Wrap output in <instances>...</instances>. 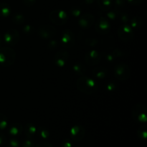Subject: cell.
<instances>
[{
	"label": "cell",
	"instance_id": "obj_1",
	"mask_svg": "<svg viewBox=\"0 0 147 147\" xmlns=\"http://www.w3.org/2000/svg\"><path fill=\"white\" fill-rule=\"evenodd\" d=\"M15 54L11 49L4 47L0 49V63L5 66L10 65L14 63Z\"/></svg>",
	"mask_w": 147,
	"mask_h": 147
},
{
	"label": "cell",
	"instance_id": "obj_2",
	"mask_svg": "<svg viewBox=\"0 0 147 147\" xmlns=\"http://www.w3.org/2000/svg\"><path fill=\"white\" fill-rule=\"evenodd\" d=\"M78 87L83 93H92L96 90V83L91 79L83 78L78 81Z\"/></svg>",
	"mask_w": 147,
	"mask_h": 147
},
{
	"label": "cell",
	"instance_id": "obj_3",
	"mask_svg": "<svg viewBox=\"0 0 147 147\" xmlns=\"http://www.w3.org/2000/svg\"><path fill=\"white\" fill-rule=\"evenodd\" d=\"M50 17L53 22H54L56 24H58V25H60V24H63L66 22L67 15L64 11L56 10V11H53L50 14Z\"/></svg>",
	"mask_w": 147,
	"mask_h": 147
},
{
	"label": "cell",
	"instance_id": "obj_4",
	"mask_svg": "<svg viewBox=\"0 0 147 147\" xmlns=\"http://www.w3.org/2000/svg\"><path fill=\"white\" fill-rule=\"evenodd\" d=\"M115 76L120 80H126L129 76V67L125 65H119L116 67Z\"/></svg>",
	"mask_w": 147,
	"mask_h": 147
},
{
	"label": "cell",
	"instance_id": "obj_5",
	"mask_svg": "<svg viewBox=\"0 0 147 147\" xmlns=\"http://www.w3.org/2000/svg\"><path fill=\"white\" fill-rule=\"evenodd\" d=\"M4 40H5L6 42L8 43V44L11 45H14L15 44H17V41L19 40L18 32L14 30H9L6 33Z\"/></svg>",
	"mask_w": 147,
	"mask_h": 147
},
{
	"label": "cell",
	"instance_id": "obj_6",
	"mask_svg": "<svg viewBox=\"0 0 147 147\" xmlns=\"http://www.w3.org/2000/svg\"><path fill=\"white\" fill-rule=\"evenodd\" d=\"M71 136L74 141L76 142L80 141L84 136V130L80 126H75L71 130Z\"/></svg>",
	"mask_w": 147,
	"mask_h": 147
},
{
	"label": "cell",
	"instance_id": "obj_7",
	"mask_svg": "<svg viewBox=\"0 0 147 147\" xmlns=\"http://www.w3.org/2000/svg\"><path fill=\"white\" fill-rule=\"evenodd\" d=\"M10 13L9 7L5 3L0 4V16L7 17Z\"/></svg>",
	"mask_w": 147,
	"mask_h": 147
},
{
	"label": "cell",
	"instance_id": "obj_8",
	"mask_svg": "<svg viewBox=\"0 0 147 147\" xmlns=\"http://www.w3.org/2000/svg\"><path fill=\"white\" fill-rule=\"evenodd\" d=\"M98 4L99 7L103 9H108L111 7V0H98Z\"/></svg>",
	"mask_w": 147,
	"mask_h": 147
},
{
	"label": "cell",
	"instance_id": "obj_9",
	"mask_svg": "<svg viewBox=\"0 0 147 147\" xmlns=\"http://www.w3.org/2000/svg\"><path fill=\"white\" fill-rule=\"evenodd\" d=\"M7 126V118L3 114H0V130L4 129Z\"/></svg>",
	"mask_w": 147,
	"mask_h": 147
},
{
	"label": "cell",
	"instance_id": "obj_10",
	"mask_svg": "<svg viewBox=\"0 0 147 147\" xmlns=\"http://www.w3.org/2000/svg\"><path fill=\"white\" fill-rule=\"evenodd\" d=\"M22 131V127L20 126H17V125H14V126L10 129L9 133L11 134V135H18Z\"/></svg>",
	"mask_w": 147,
	"mask_h": 147
},
{
	"label": "cell",
	"instance_id": "obj_11",
	"mask_svg": "<svg viewBox=\"0 0 147 147\" xmlns=\"http://www.w3.org/2000/svg\"><path fill=\"white\" fill-rule=\"evenodd\" d=\"M35 133H36V129L34 127V126H30V127L27 128V129H26V134H27L29 137L33 136Z\"/></svg>",
	"mask_w": 147,
	"mask_h": 147
},
{
	"label": "cell",
	"instance_id": "obj_12",
	"mask_svg": "<svg viewBox=\"0 0 147 147\" xmlns=\"http://www.w3.org/2000/svg\"><path fill=\"white\" fill-rule=\"evenodd\" d=\"M22 147H34V142L32 141H26L24 144H23Z\"/></svg>",
	"mask_w": 147,
	"mask_h": 147
},
{
	"label": "cell",
	"instance_id": "obj_13",
	"mask_svg": "<svg viewBox=\"0 0 147 147\" xmlns=\"http://www.w3.org/2000/svg\"><path fill=\"white\" fill-rule=\"evenodd\" d=\"M9 147H19L20 144L17 140H11L9 142Z\"/></svg>",
	"mask_w": 147,
	"mask_h": 147
},
{
	"label": "cell",
	"instance_id": "obj_14",
	"mask_svg": "<svg viewBox=\"0 0 147 147\" xmlns=\"http://www.w3.org/2000/svg\"><path fill=\"white\" fill-rule=\"evenodd\" d=\"M36 147H53V146L47 142H41L39 143Z\"/></svg>",
	"mask_w": 147,
	"mask_h": 147
},
{
	"label": "cell",
	"instance_id": "obj_15",
	"mask_svg": "<svg viewBox=\"0 0 147 147\" xmlns=\"http://www.w3.org/2000/svg\"><path fill=\"white\" fill-rule=\"evenodd\" d=\"M23 1H24V3L26 5L32 6L35 3L36 0H23Z\"/></svg>",
	"mask_w": 147,
	"mask_h": 147
},
{
	"label": "cell",
	"instance_id": "obj_16",
	"mask_svg": "<svg viewBox=\"0 0 147 147\" xmlns=\"http://www.w3.org/2000/svg\"><path fill=\"white\" fill-rule=\"evenodd\" d=\"M63 147H72V144L70 142H65V143H64L63 144Z\"/></svg>",
	"mask_w": 147,
	"mask_h": 147
},
{
	"label": "cell",
	"instance_id": "obj_17",
	"mask_svg": "<svg viewBox=\"0 0 147 147\" xmlns=\"http://www.w3.org/2000/svg\"><path fill=\"white\" fill-rule=\"evenodd\" d=\"M129 2L132 3V4H139V3L141 2L142 0H128Z\"/></svg>",
	"mask_w": 147,
	"mask_h": 147
},
{
	"label": "cell",
	"instance_id": "obj_18",
	"mask_svg": "<svg viewBox=\"0 0 147 147\" xmlns=\"http://www.w3.org/2000/svg\"><path fill=\"white\" fill-rule=\"evenodd\" d=\"M93 1L94 0H86V3H88V4H92L93 2Z\"/></svg>",
	"mask_w": 147,
	"mask_h": 147
},
{
	"label": "cell",
	"instance_id": "obj_19",
	"mask_svg": "<svg viewBox=\"0 0 147 147\" xmlns=\"http://www.w3.org/2000/svg\"><path fill=\"white\" fill-rule=\"evenodd\" d=\"M3 142H4V140H3V138H1V136H0V145L2 144Z\"/></svg>",
	"mask_w": 147,
	"mask_h": 147
},
{
	"label": "cell",
	"instance_id": "obj_20",
	"mask_svg": "<svg viewBox=\"0 0 147 147\" xmlns=\"http://www.w3.org/2000/svg\"><path fill=\"white\" fill-rule=\"evenodd\" d=\"M1 37H0V45H1Z\"/></svg>",
	"mask_w": 147,
	"mask_h": 147
}]
</instances>
